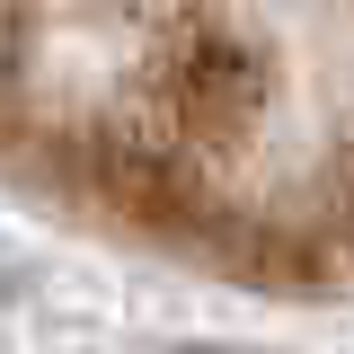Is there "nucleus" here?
Masks as SVG:
<instances>
[{"label": "nucleus", "mask_w": 354, "mask_h": 354, "mask_svg": "<svg viewBox=\"0 0 354 354\" xmlns=\"http://www.w3.org/2000/svg\"><path fill=\"white\" fill-rule=\"evenodd\" d=\"M142 88H151V124L177 151H239L274 106V53L248 18L230 9H177L142 53Z\"/></svg>", "instance_id": "1"}, {"label": "nucleus", "mask_w": 354, "mask_h": 354, "mask_svg": "<svg viewBox=\"0 0 354 354\" xmlns=\"http://www.w3.org/2000/svg\"><path fill=\"white\" fill-rule=\"evenodd\" d=\"M88 177H97V195H106L115 213H133V221H186L195 213V160L177 151L169 133L133 124V115H115V124L97 133Z\"/></svg>", "instance_id": "2"}]
</instances>
